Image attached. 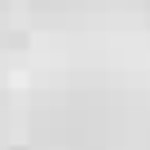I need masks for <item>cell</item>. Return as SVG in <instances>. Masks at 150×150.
<instances>
[]
</instances>
